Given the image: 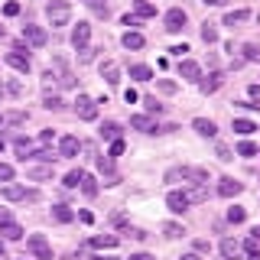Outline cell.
I'll return each mask as SVG.
<instances>
[{
	"instance_id": "obj_1",
	"label": "cell",
	"mask_w": 260,
	"mask_h": 260,
	"mask_svg": "<svg viewBox=\"0 0 260 260\" xmlns=\"http://www.w3.org/2000/svg\"><path fill=\"white\" fill-rule=\"evenodd\" d=\"M166 182H176V185H208V169L202 166H173L166 169Z\"/></svg>"
},
{
	"instance_id": "obj_2",
	"label": "cell",
	"mask_w": 260,
	"mask_h": 260,
	"mask_svg": "<svg viewBox=\"0 0 260 260\" xmlns=\"http://www.w3.org/2000/svg\"><path fill=\"white\" fill-rule=\"evenodd\" d=\"M46 16L52 26H65V23L72 20V4L69 0H49L46 4Z\"/></svg>"
},
{
	"instance_id": "obj_3",
	"label": "cell",
	"mask_w": 260,
	"mask_h": 260,
	"mask_svg": "<svg viewBox=\"0 0 260 260\" xmlns=\"http://www.w3.org/2000/svg\"><path fill=\"white\" fill-rule=\"evenodd\" d=\"M0 195H4L7 202H36L39 199V192L36 189H26V185H4Z\"/></svg>"
},
{
	"instance_id": "obj_4",
	"label": "cell",
	"mask_w": 260,
	"mask_h": 260,
	"mask_svg": "<svg viewBox=\"0 0 260 260\" xmlns=\"http://www.w3.org/2000/svg\"><path fill=\"white\" fill-rule=\"evenodd\" d=\"M26 250L36 260H52V247H49V241L43 238V234H29V238H26Z\"/></svg>"
},
{
	"instance_id": "obj_5",
	"label": "cell",
	"mask_w": 260,
	"mask_h": 260,
	"mask_svg": "<svg viewBox=\"0 0 260 260\" xmlns=\"http://www.w3.org/2000/svg\"><path fill=\"white\" fill-rule=\"evenodd\" d=\"M75 114H78V120H94L98 117V101L88 98V94H78L75 98Z\"/></svg>"
},
{
	"instance_id": "obj_6",
	"label": "cell",
	"mask_w": 260,
	"mask_h": 260,
	"mask_svg": "<svg viewBox=\"0 0 260 260\" xmlns=\"http://www.w3.org/2000/svg\"><path fill=\"white\" fill-rule=\"evenodd\" d=\"M88 39H91V23H88V20H78V26L72 29V46H75L78 52H85V49H88Z\"/></svg>"
},
{
	"instance_id": "obj_7",
	"label": "cell",
	"mask_w": 260,
	"mask_h": 260,
	"mask_svg": "<svg viewBox=\"0 0 260 260\" xmlns=\"http://www.w3.org/2000/svg\"><path fill=\"white\" fill-rule=\"evenodd\" d=\"M166 205H169V211H176V215H182V211L192 205V202H189V192H185V189H173V192L166 195Z\"/></svg>"
},
{
	"instance_id": "obj_8",
	"label": "cell",
	"mask_w": 260,
	"mask_h": 260,
	"mask_svg": "<svg viewBox=\"0 0 260 260\" xmlns=\"http://www.w3.org/2000/svg\"><path fill=\"white\" fill-rule=\"evenodd\" d=\"M185 23H189V16H185L182 7H173V10H166V29H169V32H182Z\"/></svg>"
},
{
	"instance_id": "obj_9",
	"label": "cell",
	"mask_w": 260,
	"mask_h": 260,
	"mask_svg": "<svg viewBox=\"0 0 260 260\" xmlns=\"http://www.w3.org/2000/svg\"><path fill=\"white\" fill-rule=\"evenodd\" d=\"M26 179H36V182L52 179V162H32V159H26Z\"/></svg>"
},
{
	"instance_id": "obj_10",
	"label": "cell",
	"mask_w": 260,
	"mask_h": 260,
	"mask_svg": "<svg viewBox=\"0 0 260 260\" xmlns=\"http://www.w3.org/2000/svg\"><path fill=\"white\" fill-rule=\"evenodd\" d=\"M46 29L43 26H36V23H26L23 26V43H29V46H46Z\"/></svg>"
},
{
	"instance_id": "obj_11",
	"label": "cell",
	"mask_w": 260,
	"mask_h": 260,
	"mask_svg": "<svg viewBox=\"0 0 260 260\" xmlns=\"http://www.w3.org/2000/svg\"><path fill=\"white\" fill-rule=\"evenodd\" d=\"M221 85H224V72H211L208 78H199V88H202V94H211V91H218Z\"/></svg>"
},
{
	"instance_id": "obj_12",
	"label": "cell",
	"mask_w": 260,
	"mask_h": 260,
	"mask_svg": "<svg viewBox=\"0 0 260 260\" xmlns=\"http://www.w3.org/2000/svg\"><path fill=\"white\" fill-rule=\"evenodd\" d=\"M130 127L143 130V134H156V130H159V124L153 117H146V114H134V117H130Z\"/></svg>"
},
{
	"instance_id": "obj_13",
	"label": "cell",
	"mask_w": 260,
	"mask_h": 260,
	"mask_svg": "<svg viewBox=\"0 0 260 260\" xmlns=\"http://www.w3.org/2000/svg\"><path fill=\"white\" fill-rule=\"evenodd\" d=\"M179 75L189 78V81H199L202 78V65L192 62V59H179Z\"/></svg>"
},
{
	"instance_id": "obj_14",
	"label": "cell",
	"mask_w": 260,
	"mask_h": 260,
	"mask_svg": "<svg viewBox=\"0 0 260 260\" xmlns=\"http://www.w3.org/2000/svg\"><path fill=\"white\" fill-rule=\"evenodd\" d=\"M244 192V182H238V179L224 176L221 182H218V195H224V199H231V195H241Z\"/></svg>"
},
{
	"instance_id": "obj_15",
	"label": "cell",
	"mask_w": 260,
	"mask_h": 260,
	"mask_svg": "<svg viewBox=\"0 0 260 260\" xmlns=\"http://www.w3.org/2000/svg\"><path fill=\"white\" fill-rule=\"evenodd\" d=\"M78 150H81V140L78 137H62L59 140V156H78Z\"/></svg>"
},
{
	"instance_id": "obj_16",
	"label": "cell",
	"mask_w": 260,
	"mask_h": 260,
	"mask_svg": "<svg viewBox=\"0 0 260 260\" xmlns=\"http://www.w3.org/2000/svg\"><path fill=\"white\" fill-rule=\"evenodd\" d=\"M221 254H224V260H241L244 257V247L234 238H224L221 241Z\"/></svg>"
},
{
	"instance_id": "obj_17",
	"label": "cell",
	"mask_w": 260,
	"mask_h": 260,
	"mask_svg": "<svg viewBox=\"0 0 260 260\" xmlns=\"http://www.w3.org/2000/svg\"><path fill=\"white\" fill-rule=\"evenodd\" d=\"M192 127H195V134H202V137H218V124L208 120V117H195Z\"/></svg>"
},
{
	"instance_id": "obj_18",
	"label": "cell",
	"mask_w": 260,
	"mask_h": 260,
	"mask_svg": "<svg viewBox=\"0 0 260 260\" xmlns=\"http://www.w3.org/2000/svg\"><path fill=\"white\" fill-rule=\"evenodd\" d=\"M117 241H120L117 234H94L88 244H91L94 250H111V247H117Z\"/></svg>"
},
{
	"instance_id": "obj_19",
	"label": "cell",
	"mask_w": 260,
	"mask_h": 260,
	"mask_svg": "<svg viewBox=\"0 0 260 260\" xmlns=\"http://www.w3.org/2000/svg\"><path fill=\"white\" fill-rule=\"evenodd\" d=\"M4 59H7V65H13L16 72H29V55L26 52H16L13 49V52H7Z\"/></svg>"
},
{
	"instance_id": "obj_20",
	"label": "cell",
	"mask_w": 260,
	"mask_h": 260,
	"mask_svg": "<svg viewBox=\"0 0 260 260\" xmlns=\"http://www.w3.org/2000/svg\"><path fill=\"white\" fill-rule=\"evenodd\" d=\"M101 78L104 81H108V85H117V81H120V69H117V62H101Z\"/></svg>"
},
{
	"instance_id": "obj_21",
	"label": "cell",
	"mask_w": 260,
	"mask_h": 260,
	"mask_svg": "<svg viewBox=\"0 0 260 260\" xmlns=\"http://www.w3.org/2000/svg\"><path fill=\"white\" fill-rule=\"evenodd\" d=\"M250 20V10H231V13H224V26H241V23H247Z\"/></svg>"
},
{
	"instance_id": "obj_22",
	"label": "cell",
	"mask_w": 260,
	"mask_h": 260,
	"mask_svg": "<svg viewBox=\"0 0 260 260\" xmlns=\"http://www.w3.org/2000/svg\"><path fill=\"white\" fill-rule=\"evenodd\" d=\"M120 43H124L127 49H143V46H146V39H143V32H137V29H127Z\"/></svg>"
},
{
	"instance_id": "obj_23",
	"label": "cell",
	"mask_w": 260,
	"mask_h": 260,
	"mask_svg": "<svg viewBox=\"0 0 260 260\" xmlns=\"http://www.w3.org/2000/svg\"><path fill=\"white\" fill-rule=\"evenodd\" d=\"M13 150H16V156H20L23 162H26V159H29V153L36 150V146H32V143L26 140V137H16V140H13Z\"/></svg>"
},
{
	"instance_id": "obj_24",
	"label": "cell",
	"mask_w": 260,
	"mask_h": 260,
	"mask_svg": "<svg viewBox=\"0 0 260 260\" xmlns=\"http://www.w3.org/2000/svg\"><path fill=\"white\" fill-rule=\"evenodd\" d=\"M101 140H120V124L117 120H104L101 124Z\"/></svg>"
},
{
	"instance_id": "obj_25",
	"label": "cell",
	"mask_w": 260,
	"mask_h": 260,
	"mask_svg": "<svg viewBox=\"0 0 260 260\" xmlns=\"http://www.w3.org/2000/svg\"><path fill=\"white\" fill-rule=\"evenodd\" d=\"M231 127H234V134H241V137H250L257 130V124H254V120H247V117H234Z\"/></svg>"
},
{
	"instance_id": "obj_26",
	"label": "cell",
	"mask_w": 260,
	"mask_h": 260,
	"mask_svg": "<svg viewBox=\"0 0 260 260\" xmlns=\"http://www.w3.org/2000/svg\"><path fill=\"white\" fill-rule=\"evenodd\" d=\"M130 78L150 81V78H153V69H150V65H143V62H137V65H130Z\"/></svg>"
},
{
	"instance_id": "obj_27",
	"label": "cell",
	"mask_w": 260,
	"mask_h": 260,
	"mask_svg": "<svg viewBox=\"0 0 260 260\" xmlns=\"http://www.w3.org/2000/svg\"><path fill=\"white\" fill-rule=\"evenodd\" d=\"M0 234H4L7 241H20L23 238V228L16 224V221H7V224H0Z\"/></svg>"
},
{
	"instance_id": "obj_28",
	"label": "cell",
	"mask_w": 260,
	"mask_h": 260,
	"mask_svg": "<svg viewBox=\"0 0 260 260\" xmlns=\"http://www.w3.org/2000/svg\"><path fill=\"white\" fill-rule=\"evenodd\" d=\"M134 13L146 20V16H156V7H153L150 0H134Z\"/></svg>"
},
{
	"instance_id": "obj_29",
	"label": "cell",
	"mask_w": 260,
	"mask_h": 260,
	"mask_svg": "<svg viewBox=\"0 0 260 260\" xmlns=\"http://www.w3.org/2000/svg\"><path fill=\"white\" fill-rule=\"evenodd\" d=\"M244 254H247V260H260V241L254 238V234L244 241Z\"/></svg>"
},
{
	"instance_id": "obj_30",
	"label": "cell",
	"mask_w": 260,
	"mask_h": 260,
	"mask_svg": "<svg viewBox=\"0 0 260 260\" xmlns=\"http://www.w3.org/2000/svg\"><path fill=\"white\" fill-rule=\"evenodd\" d=\"M85 176H88L85 169H72V173L65 176V189H78V185L85 182Z\"/></svg>"
},
{
	"instance_id": "obj_31",
	"label": "cell",
	"mask_w": 260,
	"mask_h": 260,
	"mask_svg": "<svg viewBox=\"0 0 260 260\" xmlns=\"http://www.w3.org/2000/svg\"><path fill=\"white\" fill-rule=\"evenodd\" d=\"M52 218H55V221H72V218H75V211H72L69 205H52Z\"/></svg>"
},
{
	"instance_id": "obj_32",
	"label": "cell",
	"mask_w": 260,
	"mask_h": 260,
	"mask_svg": "<svg viewBox=\"0 0 260 260\" xmlns=\"http://www.w3.org/2000/svg\"><path fill=\"white\" fill-rule=\"evenodd\" d=\"M189 202H205L208 199V185H189Z\"/></svg>"
},
{
	"instance_id": "obj_33",
	"label": "cell",
	"mask_w": 260,
	"mask_h": 260,
	"mask_svg": "<svg viewBox=\"0 0 260 260\" xmlns=\"http://www.w3.org/2000/svg\"><path fill=\"white\" fill-rule=\"evenodd\" d=\"M202 39H205V43H218V29H215V23H202Z\"/></svg>"
},
{
	"instance_id": "obj_34",
	"label": "cell",
	"mask_w": 260,
	"mask_h": 260,
	"mask_svg": "<svg viewBox=\"0 0 260 260\" xmlns=\"http://www.w3.org/2000/svg\"><path fill=\"white\" fill-rule=\"evenodd\" d=\"M244 218H247V211H244L241 205H231V208H228V221H231V224H241Z\"/></svg>"
},
{
	"instance_id": "obj_35",
	"label": "cell",
	"mask_w": 260,
	"mask_h": 260,
	"mask_svg": "<svg viewBox=\"0 0 260 260\" xmlns=\"http://www.w3.org/2000/svg\"><path fill=\"white\" fill-rule=\"evenodd\" d=\"M238 153H241V156H257L260 146H257V143H250V140H241V143H238Z\"/></svg>"
},
{
	"instance_id": "obj_36",
	"label": "cell",
	"mask_w": 260,
	"mask_h": 260,
	"mask_svg": "<svg viewBox=\"0 0 260 260\" xmlns=\"http://www.w3.org/2000/svg\"><path fill=\"white\" fill-rule=\"evenodd\" d=\"M162 234H166V238H182V224H176V221H166V224H162Z\"/></svg>"
},
{
	"instance_id": "obj_37",
	"label": "cell",
	"mask_w": 260,
	"mask_h": 260,
	"mask_svg": "<svg viewBox=\"0 0 260 260\" xmlns=\"http://www.w3.org/2000/svg\"><path fill=\"white\" fill-rule=\"evenodd\" d=\"M98 169H101V173H108V176L114 179V156H108V153H104V156L98 159Z\"/></svg>"
},
{
	"instance_id": "obj_38",
	"label": "cell",
	"mask_w": 260,
	"mask_h": 260,
	"mask_svg": "<svg viewBox=\"0 0 260 260\" xmlns=\"http://www.w3.org/2000/svg\"><path fill=\"white\" fill-rule=\"evenodd\" d=\"M244 59H250V62H260V46L247 43V46H244Z\"/></svg>"
},
{
	"instance_id": "obj_39",
	"label": "cell",
	"mask_w": 260,
	"mask_h": 260,
	"mask_svg": "<svg viewBox=\"0 0 260 260\" xmlns=\"http://www.w3.org/2000/svg\"><path fill=\"white\" fill-rule=\"evenodd\" d=\"M4 120L7 124H23V120H26V111H10V114H4Z\"/></svg>"
},
{
	"instance_id": "obj_40",
	"label": "cell",
	"mask_w": 260,
	"mask_h": 260,
	"mask_svg": "<svg viewBox=\"0 0 260 260\" xmlns=\"http://www.w3.org/2000/svg\"><path fill=\"white\" fill-rule=\"evenodd\" d=\"M81 192H85V195H98V182H94L91 176H85V182H81Z\"/></svg>"
},
{
	"instance_id": "obj_41",
	"label": "cell",
	"mask_w": 260,
	"mask_h": 260,
	"mask_svg": "<svg viewBox=\"0 0 260 260\" xmlns=\"http://www.w3.org/2000/svg\"><path fill=\"white\" fill-rule=\"evenodd\" d=\"M88 7H91V10H98V13H104L108 16V0H85Z\"/></svg>"
},
{
	"instance_id": "obj_42",
	"label": "cell",
	"mask_w": 260,
	"mask_h": 260,
	"mask_svg": "<svg viewBox=\"0 0 260 260\" xmlns=\"http://www.w3.org/2000/svg\"><path fill=\"white\" fill-rule=\"evenodd\" d=\"M13 179V166L10 162H0V182H10Z\"/></svg>"
},
{
	"instance_id": "obj_43",
	"label": "cell",
	"mask_w": 260,
	"mask_h": 260,
	"mask_svg": "<svg viewBox=\"0 0 260 260\" xmlns=\"http://www.w3.org/2000/svg\"><path fill=\"white\" fill-rule=\"evenodd\" d=\"M140 20H143V16H137V13H124V20H120V23L134 29V26H140Z\"/></svg>"
},
{
	"instance_id": "obj_44",
	"label": "cell",
	"mask_w": 260,
	"mask_h": 260,
	"mask_svg": "<svg viewBox=\"0 0 260 260\" xmlns=\"http://www.w3.org/2000/svg\"><path fill=\"white\" fill-rule=\"evenodd\" d=\"M43 104H46L49 111H55V108H62V98H59V94H46V101H43Z\"/></svg>"
},
{
	"instance_id": "obj_45",
	"label": "cell",
	"mask_w": 260,
	"mask_h": 260,
	"mask_svg": "<svg viewBox=\"0 0 260 260\" xmlns=\"http://www.w3.org/2000/svg\"><path fill=\"white\" fill-rule=\"evenodd\" d=\"M20 13V4H16V0H7L4 4V16H16Z\"/></svg>"
},
{
	"instance_id": "obj_46",
	"label": "cell",
	"mask_w": 260,
	"mask_h": 260,
	"mask_svg": "<svg viewBox=\"0 0 260 260\" xmlns=\"http://www.w3.org/2000/svg\"><path fill=\"white\" fill-rule=\"evenodd\" d=\"M124 153V140H111V150H108V156H120Z\"/></svg>"
},
{
	"instance_id": "obj_47",
	"label": "cell",
	"mask_w": 260,
	"mask_h": 260,
	"mask_svg": "<svg viewBox=\"0 0 260 260\" xmlns=\"http://www.w3.org/2000/svg\"><path fill=\"white\" fill-rule=\"evenodd\" d=\"M143 104H146V108H150V111H156V114H159V108H162V104H159V101H156V98H153V94H146V98H143Z\"/></svg>"
},
{
	"instance_id": "obj_48",
	"label": "cell",
	"mask_w": 260,
	"mask_h": 260,
	"mask_svg": "<svg viewBox=\"0 0 260 260\" xmlns=\"http://www.w3.org/2000/svg\"><path fill=\"white\" fill-rule=\"evenodd\" d=\"M218 159H231V150L224 143H218Z\"/></svg>"
},
{
	"instance_id": "obj_49",
	"label": "cell",
	"mask_w": 260,
	"mask_h": 260,
	"mask_svg": "<svg viewBox=\"0 0 260 260\" xmlns=\"http://www.w3.org/2000/svg\"><path fill=\"white\" fill-rule=\"evenodd\" d=\"M78 221H85V224H91V221H94V215H91V211H78Z\"/></svg>"
},
{
	"instance_id": "obj_50",
	"label": "cell",
	"mask_w": 260,
	"mask_h": 260,
	"mask_svg": "<svg viewBox=\"0 0 260 260\" xmlns=\"http://www.w3.org/2000/svg\"><path fill=\"white\" fill-rule=\"evenodd\" d=\"M7 221H13V215H10V208H0V224H7Z\"/></svg>"
},
{
	"instance_id": "obj_51",
	"label": "cell",
	"mask_w": 260,
	"mask_h": 260,
	"mask_svg": "<svg viewBox=\"0 0 260 260\" xmlns=\"http://www.w3.org/2000/svg\"><path fill=\"white\" fill-rule=\"evenodd\" d=\"M127 260H156V257H153V254H143V250H140V254H130Z\"/></svg>"
},
{
	"instance_id": "obj_52",
	"label": "cell",
	"mask_w": 260,
	"mask_h": 260,
	"mask_svg": "<svg viewBox=\"0 0 260 260\" xmlns=\"http://www.w3.org/2000/svg\"><path fill=\"white\" fill-rule=\"evenodd\" d=\"M124 98H127V104H134V101H137V98H140V94H137L134 88H127V91H124Z\"/></svg>"
},
{
	"instance_id": "obj_53",
	"label": "cell",
	"mask_w": 260,
	"mask_h": 260,
	"mask_svg": "<svg viewBox=\"0 0 260 260\" xmlns=\"http://www.w3.org/2000/svg\"><path fill=\"white\" fill-rule=\"evenodd\" d=\"M159 88H162V91H169V94H173V91H176V81H159Z\"/></svg>"
},
{
	"instance_id": "obj_54",
	"label": "cell",
	"mask_w": 260,
	"mask_h": 260,
	"mask_svg": "<svg viewBox=\"0 0 260 260\" xmlns=\"http://www.w3.org/2000/svg\"><path fill=\"white\" fill-rule=\"evenodd\" d=\"M169 52H173V55H179V59H182V52H189V46H173V49H169Z\"/></svg>"
},
{
	"instance_id": "obj_55",
	"label": "cell",
	"mask_w": 260,
	"mask_h": 260,
	"mask_svg": "<svg viewBox=\"0 0 260 260\" xmlns=\"http://www.w3.org/2000/svg\"><path fill=\"white\" fill-rule=\"evenodd\" d=\"M179 260H202V257H199V254H182Z\"/></svg>"
},
{
	"instance_id": "obj_56",
	"label": "cell",
	"mask_w": 260,
	"mask_h": 260,
	"mask_svg": "<svg viewBox=\"0 0 260 260\" xmlns=\"http://www.w3.org/2000/svg\"><path fill=\"white\" fill-rule=\"evenodd\" d=\"M4 254H7V244H4V241H0V257H4Z\"/></svg>"
},
{
	"instance_id": "obj_57",
	"label": "cell",
	"mask_w": 260,
	"mask_h": 260,
	"mask_svg": "<svg viewBox=\"0 0 260 260\" xmlns=\"http://www.w3.org/2000/svg\"><path fill=\"white\" fill-rule=\"evenodd\" d=\"M254 238H257V241H260V224H257V228H254Z\"/></svg>"
},
{
	"instance_id": "obj_58",
	"label": "cell",
	"mask_w": 260,
	"mask_h": 260,
	"mask_svg": "<svg viewBox=\"0 0 260 260\" xmlns=\"http://www.w3.org/2000/svg\"><path fill=\"white\" fill-rule=\"evenodd\" d=\"M205 4H215L218 7V4H224V0H205Z\"/></svg>"
},
{
	"instance_id": "obj_59",
	"label": "cell",
	"mask_w": 260,
	"mask_h": 260,
	"mask_svg": "<svg viewBox=\"0 0 260 260\" xmlns=\"http://www.w3.org/2000/svg\"><path fill=\"white\" fill-rule=\"evenodd\" d=\"M94 260H117V257H94Z\"/></svg>"
},
{
	"instance_id": "obj_60",
	"label": "cell",
	"mask_w": 260,
	"mask_h": 260,
	"mask_svg": "<svg viewBox=\"0 0 260 260\" xmlns=\"http://www.w3.org/2000/svg\"><path fill=\"white\" fill-rule=\"evenodd\" d=\"M4 94H7V88H4V85H0V98H4Z\"/></svg>"
},
{
	"instance_id": "obj_61",
	"label": "cell",
	"mask_w": 260,
	"mask_h": 260,
	"mask_svg": "<svg viewBox=\"0 0 260 260\" xmlns=\"http://www.w3.org/2000/svg\"><path fill=\"white\" fill-rule=\"evenodd\" d=\"M4 124H7V120H4V114H0V127H4Z\"/></svg>"
},
{
	"instance_id": "obj_62",
	"label": "cell",
	"mask_w": 260,
	"mask_h": 260,
	"mask_svg": "<svg viewBox=\"0 0 260 260\" xmlns=\"http://www.w3.org/2000/svg\"><path fill=\"white\" fill-rule=\"evenodd\" d=\"M0 153H4V140H0Z\"/></svg>"
},
{
	"instance_id": "obj_63",
	"label": "cell",
	"mask_w": 260,
	"mask_h": 260,
	"mask_svg": "<svg viewBox=\"0 0 260 260\" xmlns=\"http://www.w3.org/2000/svg\"><path fill=\"white\" fill-rule=\"evenodd\" d=\"M0 36H4V26H0Z\"/></svg>"
}]
</instances>
